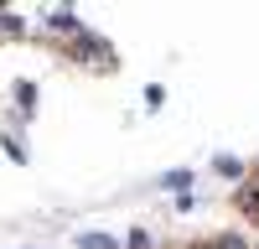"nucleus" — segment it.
<instances>
[{"instance_id":"1","label":"nucleus","mask_w":259,"mask_h":249,"mask_svg":"<svg viewBox=\"0 0 259 249\" xmlns=\"http://www.w3.org/2000/svg\"><path fill=\"white\" fill-rule=\"evenodd\" d=\"M212 172H218L223 182H244V161H239V156H218V161H212Z\"/></svg>"},{"instance_id":"2","label":"nucleus","mask_w":259,"mask_h":249,"mask_svg":"<svg viewBox=\"0 0 259 249\" xmlns=\"http://www.w3.org/2000/svg\"><path fill=\"white\" fill-rule=\"evenodd\" d=\"M156 187H166V192H192V172H166Z\"/></svg>"},{"instance_id":"3","label":"nucleus","mask_w":259,"mask_h":249,"mask_svg":"<svg viewBox=\"0 0 259 249\" xmlns=\"http://www.w3.org/2000/svg\"><path fill=\"white\" fill-rule=\"evenodd\" d=\"M78 249H119L109 234H78Z\"/></svg>"},{"instance_id":"4","label":"nucleus","mask_w":259,"mask_h":249,"mask_svg":"<svg viewBox=\"0 0 259 249\" xmlns=\"http://www.w3.org/2000/svg\"><path fill=\"white\" fill-rule=\"evenodd\" d=\"M0 145H6V156H11V161H26V140H16V135H0Z\"/></svg>"},{"instance_id":"5","label":"nucleus","mask_w":259,"mask_h":249,"mask_svg":"<svg viewBox=\"0 0 259 249\" xmlns=\"http://www.w3.org/2000/svg\"><path fill=\"white\" fill-rule=\"evenodd\" d=\"M16 104H21V109H26V114L36 109V89H31V83H21V89H16Z\"/></svg>"},{"instance_id":"6","label":"nucleus","mask_w":259,"mask_h":249,"mask_svg":"<svg viewBox=\"0 0 259 249\" xmlns=\"http://www.w3.org/2000/svg\"><path fill=\"white\" fill-rule=\"evenodd\" d=\"M150 244H156V239H150L145 228H130V249H150Z\"/></svg>"},{"instance_id":"7","label":"nucleus","mask_w":259,"mask_h":249,"mask_svg":"<svg viewBox=\"0 0 259 249\" xmlns=\"http://www.w3.org/2000/svg\"><path fill=\"white\" fill-rule=\"evenodd\" d=\"M212 249H249L244 239H233V234H223V239H212Z\"/></svg>"}]
</instances>
